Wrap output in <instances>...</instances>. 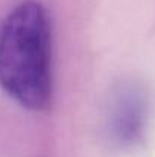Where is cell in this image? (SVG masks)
Segmentation results:
<instances>
[{
	"label": "cell",
	"instance_id": "cell-1",
	"mask_svg": "<svg viewBox=\"0 0 155 157\" xmlns=\"http://www.w3.org/2000/svg\"><path fill=\"white\" fill-rule=\"evenodd\" d=\"M0 87L28 110L50 105V26L38 2L20 3L0 25Z\"/></svg>",
	"mask_w": 155,
	"mask_h": 157
}]
</instances>
